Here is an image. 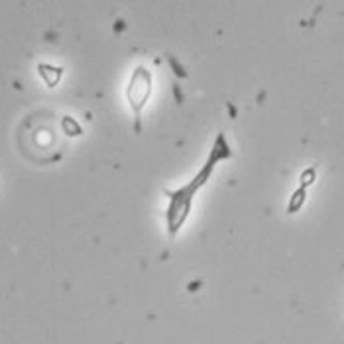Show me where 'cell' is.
<instances>
[{
    "instance_id": "1",
    "label": "cell",
    "mask_w": 344,
    "mask_h": 344,
    "mask_svg": "<svg viewBox=\"0 0 344 344\" xmlns=\"http://www.w3.org/2000/svg\"><path fill=\"white\" fill-rule=\"evenodd\" d=\"M150 94H152V73L146 67H136V71L130 79L128 90H126L128 102L136 114V128H140V112L146 106Z\"/></svg>"
},
{
    "instance_id": "2",
    "label": "cell",
    "mask_w": 344,
    "mask_h": 344,
    "mask_svg": "<svg viewBox=\"0 0 344 344\" xmlns=\"http://www.w3.org/2000/svg\"><path fill=\"white\" fill-rule=\"evenodd\" d=\"M40 73L43 75L45 83H49V85H55L59 81V77H61V69H51L49 65L47 67L45 65H40Z\"/></svg>"
}]
</instances>
